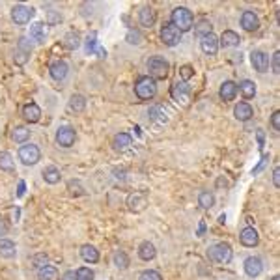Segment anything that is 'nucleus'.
I'll return each mask as SVG.
<instances>
[{"mask_svg": "<svg viewBox=\"0 0 280 280\" xmlns=\"http://www.w3.org/2000/svg\"><path fill=\"white\" fill-rule=\"evenodd\" d=\"M170 24L177 28V30L181 32H189L193 26H194V15H193V11L183 8V6H179V8H174L172 10V15H170Z\"/></svg>", "mask_w": 280, "mask_h": 280, "instance_id": "obj_1", "label": "nucleus"}, {"mask_svg": "<svg viewBox=\"0 0 280 280\" xmlns=\"http://www.w3.org/2000/svg\"><path fill=\"white\" fill-rule=\"evenodd\" d=\"M135 93L140 101H150V99H153L157 93L155 81H153L150 75L138 77V81L135 83Z\"/></svg>", "mask_w": 280, "mask_h": 280, "instance_id": "obj_2", "label": "nucleus"}, {"mask_svg": "<svg viewBox=\"0 0 280 280\" xmlns=\"http://www.w3.org/2000/svg\"><path fill=\"white\" fill-rule=\"evenodd\" d=\"M208 258L213 261V263H228L232 259V247L228 243H215L208 249Z\"/></svg>", "mask_w": 280, "mask_h": 280, "instance_id": "obj_3", "label": "nucleus"}, {"mask_svg": "<svg viewBox=\"0 0 280 280\" xmlns=\"http://www.w3.org/2000/svg\"><path fill=\"white\" fill-rule=\"evenodd\" d=\"M148 71L150 77L155 81V79H166L168 71H170V64L166 62L163 56H151L148 60Z\"/></svg>", "mask_w": 280, "mask_h": 280, "instance_id": "obj_4", "label": "nucleus"}, {"mask_svg": "<svg viewBox=\"0 0 280 280\" xmlns=\"http://www.w3.org/2000/svg\"><path fill=\"white\" fill-rule=\"evenodd\" d=\"M19 159L24 166H34L40 163L42 151L36 144H24L19 148Z\"/></svg>", "mask_w": 280, "mask_h": 280, "instance_id": "obj_5", "label": "nucleus"}, {"mask_svg": "<svg viewBox=\"0 0 280 280\" xmlns=\"http://www.w3.org/2000/svg\"><path fill=\"white\" fill-rule=\"evenodd\" d=\"M170 95H172V99H174L176 103L187 107V105L191 103V86H189L187 83L172 84V88H170Z\"/></svg>", "mask_w": 280, "mask_h": 280, "instance_id": "obj_6", "label": "nucleus"}, {"mask_svg": "<svg viewBox=\"0 0 280 280\" xmlns=\"http://www.w3.org/2000/svg\"><path fill=\"white\" fill-rule=\"evenodd\" d=\"M75 138H77V133L71 125H62L58 127L56 131V144L60 148H71L75 144Z\"/></svg>", "mask_w": 280, "mask_h": 280, "instance_id": "obj_7", "label": "nucleus"}, {"mask_svg": "<svg viewBox=\"0 0 280 280\" xmlns=\"http://www.w3.org/2000/svg\"><path fill=\"white\" fill-rule=\"evenodd\" d=\"M32 15H34V10L28 8V6H24V4H17V6L11 8V21L15 22V24H26V22H30Z\"/></svg>", "mask_w": 280, "mask_h": 280, "instance_id": "obj_8", "label": "nucleus"}, {"mask_svg": "<svg viewBox=\"0 0 280 280\" xmlns=\"http://www.w3.org/2000/svg\"><path fill=\"white\" fill-rule=\"evenodd\" d=\"M161 42L168 45V47H176L177 43L181 42V32L174 28L172 24H165L161 28Z\"/></svg>", "mask_w": 280, "mask_h": 280, "instance_id": "obj_9", "label": "nucleus"}, {"mask_svg": "<svg viewBox=\"0 0 280 280\" xmlns=\"http://www.w3.org/2000/svg\"><path fill=\"white\" fill-rule=\"evenodd\" d=\"M146 206H148V198H146L144 193L135 191V193H131L127 196V208L131 209L133 213H142L146 209Z\"/></svg>", "mask_w": 280, "mask_h": 280, "instance_id": "obj_10", "label": "nucleus"}, {"mask_svg": "<svg viewBox=\"0 0 280 280\" xmlns=\"http://www.w3.org/2000/svg\"><path fill=\"white\" fill-rule=\"evenodd\" d=\"M49 73H51L52 81H56V83H62L67 79V73H69V65L64 62V60H56V62L51 64V67H49Z\"/></svg>", "mask_w": 280, "mask_h": 280, "instance_id": "obj_11", "label": "nucleus"}, {"mask_svg": "<svg viewBox=\"0 0 280 280\" xmlns=\"http://www.w3.org/2000/svg\"><path fill=\"white\" fill-rule=\"evenodd\" d=\"M243 267H245L247 277H250V279H256V277H259V275H261V271H263V263H261V259H259L258 256H249V258L245 259Z\"/></svg>", "mask_w": 280, "mask_h": 280, "instance_id": "obj_12", "label": "nucleus"}, {"mask_svg": "<svg viewBox=\"0 0 280 280\" xmlns=\"http://www.w3.org/2000/svg\"><path fill=\"white\" fill-rule=\"evenodd\" d=\"M200 47H202V52H204V54H208V56H215L217 51H218V38L211 32V34H208V36H204V38H202Z\"/></svg>", "mask_w": 280, "mask_h": 280, "instance_id": "obj_13", "label": "nucleus"}, {"mask_svg": "<svg viewBox=\"0 0 280 280\" xmlns=\"http://www.w3.org/2000/svg\"><path fill=\"white\" fill-rule=\"evenodd\" d=\"M250 62H252V67L256 71L263 73L267 71V67H269V56L261 51H252L250 52Z\"/></svg>", "mask_w": 280, "mask_h": 280, "instance_id": "obj_14", "label": "nucleus"}, {"mask_svg": "<svg viewBox=\"0 0 280 280\" xmlns=\"http://www.w3.org/2000/svg\"><path fill=\"white\" fill-rule=\"evenodd\" d=\"M241 26L245 28L247 32H256L259 28V19L258 15L254 13V11H243V15H241Z\"/></svg>", "mask_w": 280, "mask_h": 280, "instance_id": "obj_15", "label": "nucleus"}, {"mask_svg": "<svg viewBox=\"0 0 280 280\" xmlns=\"http://www.w3.org/2000/svg\"><path fill=\"white\" fill-rule=\"evenodd\" d=\"M30 52H32V45H28V42L22 38V40H19V47H17V51H15V64H19V65H22V64L28 62V58H30Z\"/></svg>", "mask_w": 280, "mask_h": 280, "instance_id": "obj_16", "label": "nucleus"}, {"mask_svg": "<svg viewBox=\"0 0 280 280\" xmlns=\"http://www.w3.org/2000/svg\"><path fill=\"white\" fill-rule=\"evenodd\" d=\"M239 239H241V243H243L245 247H256V245H258V241H259V236H258V232L252 228V226H247V228L241 230Z\"/></svg>", "mask_w": 280, "mask_h": 280, "instance_id": "obj_17", "label": "nucleus"}, {"mask_svg": "<svg viewBox=\"0 0 280 280\" xmlns=\"http://www.w3.org/2000/svg\"><path fill=\"white\" fill-rule=\"evenodd\" d=\"M218 95H220L222 101H234L236 95H237V84L232 83V81H224V83L220 84Z\"/></svg>", "mask_w": 280, "mask_h": 280, "instance_id": "obj_18", "label": "nucleus"}, {"mask_svg": "<svg viewBox=\"0 0 280 280\" xmlns=\"http://www.w3.org/2000/svg\"><path fill=\"white\" fill-rule=\"evenodd\" d=\"M22 116H24V120H26V122H30V124H38V122H40V118H42V108H40L36 103H26L24 107H22Z\"/></svg>", "mask_w": 280, "mask_h": 280, "instance_id": "obj_19", "label": "nucleus"}, {"mask_svg": "<svg viewBox=\"0 0 280 280\" xmlns=\"http://www.w3.org/2000/svg\"><path fill=\"white\" fill-rule=\"evenodd\" d=\"M239 43H241V38H239V34H236L234 30H224L222 32V36L218 38V47L222 45L224 49H228V47H237Z\"/></svg>", "mask_w": 280, "mask_h": 280, "instance_id": "obj_20", "label": "nucleus"}, {"mask_svg": "<svg viewBox=\"0 0 280 280\" xmlns=\"http://www.w3.org/2000/svg\"><path fill=\"white\" fill-rule=\"evenodd\" d=\"M166 114H168V110H166L163 105H153V107H150V110H148L150 120L155 122V124H165L166 120H168Z\"/></svg>", "mask_w": 280, "mask_h": 280, "instance_id": "obj_21", "label": "nucleus"}, {"mask_svg": "<svg viewBox=\"0 0 280 280\" xmlns=\"http://www.w3.org/2000/svg\"><path fill=\"white\" fill-rule=\"evenodd\" d=\"M252 107H250L249 103H237L236 105V108H234V116H236V120H239V122H249L250 118H252Z\"/></svg>", "mask_w": 280, "mask_h": 280, "instance_id": "obj_22", "label": "nucleus"}, {"mask_svg": "<svg viewBox=\"0 0 280 280\" xmlns=\"http://www.w3.org/2000/svg\"><path fill=\"white\" fill-rule=\"evenodd\" d=\"M138 21H140V24L146 26V28H151V26L155 24V11L151 10L150 6H144L142 10L138 11Z\"/></svg>", "mask_w": 280, "mask_h": 280, "instance_id": "obj_23", "label": "nucleus"}, {"mask_svg": "<svg viewBox=\"0 0 280 280\" xmlns=\"http://www.w3.org/2000/svg\"><path fill=\"white\" fill-rule=\"evenodd\" d=\"M155 256H157V250L153 243H150V241L140 243V247H138V258L144 259V261H151Z\"/></svg>", "mask_w": 280, "mask_h": 280, "instance_id": "obj_24", "label": "nucleus"}, {"mask_svg": "<svg viewBox=\"0 0 280 280\" xmlns=\"http://www.w3.org/2000/svg\"><path fill=\"white\" fill-rule=\"evenodd\" d=\"M112 146H114L116 151H125V150H129L133 146V138L127 133H118L114 136V140H112Z\"/></svg>", "mask_w": 280, "mask_h": 280, "instance_id": "obj_25", "label": "nucleus"}, {"mask_svg": "<svg viewBox=\"0 0 280 280\" xmlns=\"http://www.w3.org/2000/svg\"><path fill=\"white\" fill-rule=\"evenodd\" d=\"M17 254V249H15V243L10 241V239H0V256L6 259L15 258Z\"/></svg>", "mask_w": 280, "mask_h": 280, "instance_id": "obj_26", "label": "nucleus"}, {"mask_svg": "<svg viewBox=\"0 0 280 280\" xmlns=\"http://www.w3.org/2000/svg\"><path fill=\"white\" fill-rule=\"evenodd\" d=\"M81 258L86 263H97L99 261V250L95 249L93 245H84L83 249H81Z\"/></svg>", "mask_w": 280, "mask_h": 280, "instance_id": "obj_27", "label": "nucleus"}, {"mask_svg": "<svg viewBox=\"0 0 280 280\" xmlns=\"http://www.w3.org/2000/svg\"><path fill=\"white\" fill-rule=\"evenodd\" d=\"M38 280H58V269L54 265L43 263L38 269Z\"/></svg>", "mask_w": 280, "mask_h": 280, "instance_id": "obj_28", "label": "nucleus"}, {"mask_svg": "<svg viewBox=\"0 0 280 280\" xmlns=\"http://www.w3.org/2000/svg\"><path fill=\"white\" fill-rule=\"evenodd\" d=\"M43 179H45V183H49V185H56V183L62 179V174H60V170H58L56 166H47V168L43 170Z\"/></svg>", "mask_w": 280, "mask_h": 280, "instance_id": "obj_29", "label": "nucleus"}, {"mask_svg": "<svg viewBox=\"0 0 280 280\" xmlns=\"http://www.w3.org/2000/svg\"><path fill=\"white\" fill-rule=\"evenodd\" d=\"M237 92L243 93L245 99H252L256 95V84L252 83V81H249V79H245V81H241L237 84Z\"/></svg>", "mask_w": 280, "mask_h": 280, "instance_id": "obj_30", "label": "nucleus"}, {"mask_svg": "<svg viewBox=\"0 0 280 280\" xmlns=\"http://www.w3.org/2000/svg\"><path fill=\"white\" fill-rule=\"evenodd\" d=\"M67 108H69L71 112H83L84 108H86V97L81 95V93L71 95V99H69V103H67Z\"/></svg>", "mask_w": 280, "mask_h": 280, "instance_id": "obj_31", "label": "nucleus"}, {"mask_svg": "<svg viewBox=\"0 0 280 280\" xmlns=\"http://www.w3.org/2000/svg\"><path fill=\"white\" fill-rule=\"evenodd\" d=\"M28 36H30L32 42H36V43L45 42V24H43V22H34L30 26Z\"/></svg>", "mask_w": 280, "mask_h": 280, "instance_id": "obj_32", "label": "nucleus"}, {"mask_svg": "<svg viewBox=\"0 0 280 280\" xmlns=\"http://www.w3.org/2000/svg\"><path fill=\"white\" fill-rule=\"evenodd\" d=\"M64 47L69 49V51L79 49V47H81V36H79L77 32H67V34L64 36Z\"/></svg>", "mask_w": 280, "mask_h": 280, "instance_id": "obj_33", "label": "nucleus"}, {"mask_svg": "<svg viewBox=\"0 0 280 280\" xmlns=\"http://www.w3.org/2000/svg\"><path fill=\"white\" fill-rule=\"evenodd\" d=\"M198 204H200V208L211 209L213 206H215V196H213V193H209V191H202V193H200V196H198Z\"/></svg>", "mask_w": 280, "mask_h": 280, "instance_id": "obj_34", "label": "nucleus"}, {"mask_svg": "<svg viewBox=\"0 0 280 280\" xmlns=\"http://www.w3.org/2000/svg\"><path fill=\"white\" fill-rule=\"evenodd\" d=\"M211 30H213V24H211L208 19H202V21H198L196 26H194V34H196V36H200V38H204V36L211 34Z\"/></svg>", "mask_w": 280, "mask_h": 280, "instance_id": "obj_35", "label": "nucleus"}, {"mask_svg": "<svg viewBox=\"0 0 280 280\" xmlns=\"http://www.w3.org/2000/svg\"><path fill=\"white\" fill-rule=\"evenodd\" d=\"M112 259H114V265L118 269H127L129 267V256L125 254L124 250H116Z\"/></svg>", "mask_w": 280, "mask_h": 280, "instance_id": "obj_36", "label": "nucleus"}, {"mask_svg": "<svg viewBox=\"0 0 280 280\" xmlns=\"http://www.w3.org/2000/svg\"><path fill=\"white\" fill-rule=\"evenodd\" d=\"M0 170H6V172H13L15 170V163H13V157L8 153V151H4V153H0Z\"/></svg>", "mask_w": 280, "mask_h": 280, "instance_id": "obj_37", "label": "nucleus"}, {"mask_svg": "<svg viewBox=\"0 0 280 280\" xmlns=\"http://www.w3.org/2000/svg\"><path fill=\"white\" fill-rule=\"evenodd\" d=\"M28 136H30V131H28L26 127H22V125L15 127V129H13V133H11V138H13L15 142H26V140H28Z\"/></svg>", "mask_w": 280, "mask_h": 280, "instance_id": "obj_38", "label": "nucleus"}, {"mask_svg": "<svg viewBox=\"0 0 280 280\" xmlns=\"http://www.w3.org/2000/svg\"><path fill=\"white\" fill-rule=\"evenodd\" d=\"M101 45H99V42H97V36L95 34H92V36H88L86 38V42H84V49H86V52L88 54H97V49H99Z\"/></svg>", "mask_w": 280, "mask_h": 280, "instance_id": "obj_39", "label": "nucleus"}, {"mask_svg": "<svg viewBox=\"0 0 280 280\" xmlns=\"http://www.w3.org/2000/svg\"><path fill=\"white\" fill-rule=\"evenodd\" d=\"M127 43H131V45H138V43H142V34H140V30H131L127 32Z\"/></svg>", "mask_w": 280, "mask_h": 280, "instance_id": "obj_40", "label": "nucleus"}, {"mask_svg": "<svg viewBox=\"0 0 280 280\" xmlns=\"http://www.w3.org/2000/svg\"><path fill=\"white\" fill-rule=\"evenodd\" d=\"M75 273H77V280H93V271L90 267H81Z\"/></svg>", "mask_w": 280, "mask_h": 280, "instance_id": "obj_41", "label": "nucleus"}, {"mask_svg": "<svg viewBox=\"0 0 280 280\" xmlns=\"http://www.w3.org/2000/svg\"><path fill=\"white\" fill-rule=\"evenodd\" d=\"M138 280H163V277H161V273H159V271L148 269V271H144V273H140Z\"/></svg>", "mask_w": 280, "mask_h": 280, "instance_id": "obj_42", "label": "nucleus"}, {"mask_svg": "<svg viewBox=\"0 0 280 280\" xmlns=\"http://www.w3.org/2000/svg\"><path fill=\"white\" fill-rule=\"evenodd\" d=\"M62 21V15H60V11H56V10H49L47 11V22L49 24H58V22Z\"/></svg>", "mask_w": 280, "mask_h": 280, "instance_id": "obj_43", "label": "nucleus"}, {"mask_svg": "<svg viewBox=\"0 0 280 280\" xmlns=\"http://www.w3.org/2000/svg\"><path fill=\"white\" fill-rule=\"evenodd\" d=\"M179 75H181L183 83H187L189 79H193V75H194V69H193L191 65H181V69H179Z\"/></svg>", "mask_w": 280, "mask_h": 280, "instance_id": "obj_44", "label": "nucleus"}, {"mask_svg": "<svg viewBox=\"0 0 280 280\" xmlns=\"http://www.w3.org/2000/svg\"><path fill=\"white\" fill-rule=\"evenodd\" d=\"M271 67H273V73H280V52L277 51L273 56H271Z\"/></svg>", "mask_w": 280, "mask_h": 280, "instance_id": "obj_45", "label": "nucleus"}, {"mask_svg": "<svg viewBox=\"0 0 280 280\" xmlns=\"http://www.w3.org/2000/svg\"><path fill=\"white\" fill-rule=\"evenodd\" d=\"M271 125H273L275 131H280V112L279 110L273 112V116H271Z\"/></svg>", "mask_w": 280, "mask_h": 280, "instance_id": "obj_46", "label": "nucleus"}, {"mask_svg": "<svg viewBox=\"0 0 280 280\" xmlns=\"http://www.w3.org/2000/svg\"><path fill=\"white\" fill-rule=\"evenodd\" d=\"M267 161H269V155H263V157H261V161H259L258 165H256V166H254V168H252V174L256 176V174H258L259 170H261V168L265 166V163H267Z\"/></svg>", "mask_w": 280, "mask_h": 280, "instance_id": "obj_47", "label": "nucleus"}, {"mask_svg": "<svg viewBox=\"0 0 280 280\" xmlns=\"http://www.w3.org/2000/svg\"><path fill=\"white\" fill-rule=\"evenodd\" d=\"M273 183H275V187H277V189L280 187V168H279V166L273 170Z\"/></svg>", "mask_w": 280, "mask_h": 280, "instance_id": "obj_48", "label": "nucleus"}, {"mask_svg": "<svg viewBox=\"0 0 280 280\" xmlns=\"http://www.w3.org/2000/svg\"><path fill=\"white\" fill-rule=\"evenodd\" d=\"M62 280H77V273H75V271H65Z\"/></svg>", "mask_w": 280, "mask_h": 280, "instance_id": "obj_49", "label": "nucleus"}, {"mask_svg": "<svg viewBox=\"0 0 280 280\" xmlns=\"http://www.w3.org/2000/svg\"><path fill=\"white\" fill-rule=\"evenodd\" d=\"M204 232H206V222H204V220H200V224H198V237H202V236H204Z\"/></svg>", "mask_w": 280, "mask_h": 280, "instance_id": "obj_50", "label": "nucleus"}, {"mask_svg": "<svg viewBox=\"0 0 280 280\" xmlns=\"http://www.w3.org/2000/svg\"><path fill=\"white\" fill-rule=\"evenodd\" d=\"M24 191H26V185H24V181H19V189H17V196H22V194H24Z\"/></svg>", "mask_w": 280, "mask_h": 280, "instance_id": "obj_51", "label": "nucleus"}, {"mask_svg": "<svg viewBox=\"0 0 280 280\" xmlns=\"http://www.w3.org/2000/svg\"><path fill=\"white\" fill-rule=\"evenodd\" d=\"M263 140H265V135H263V131H261V129H258V144H259V148L263 146Z\"/></svg>", "mask_w": 280, "mask_h": 280, "instance_id": "obj_52", "label": "nucleus"}, {"mask_svg": "<svg viewBox=\"0 0 280 280\" xmlns=\"http://www.w3.org/2000/svg\"><path fill=\"white\" fill-rule=\"evenodd\" d=\"M218 222H220V224H224V222H226V217H224V215H220V217H218Z\"/></svg>", "mask_w": 280, "mask_h": 280, "instance_id": "obj_53", "label": "nucleus"}, {"mask_svg": "<svg viewBox=\"0 0 280 280\" xmlns=\"http://www.w3.org/2000/svg\"><path fill=\"white\" fill-rule=\"evenodd\" d=\"M0 232H2V234H4V232H6V226H0Z\"/></svg>", "mask_w": 280, "mask_h": 280, "instance_id": "obj_54", "label": "nucleus"}, {"mask_svg": "<svg viewBox=\"0 0 280 280\" xmlns=\"http://www.w3.org/2000/svg\"><path fill=\"white\" fill-rule=\"evenodd\" d=\"M273 280H280V279H279V277H273Z\"/></svg>", "mask_w": 280, "mask_h": 280, "instance_id": "obj_55", "label": "nucleus"}]
</instances>
